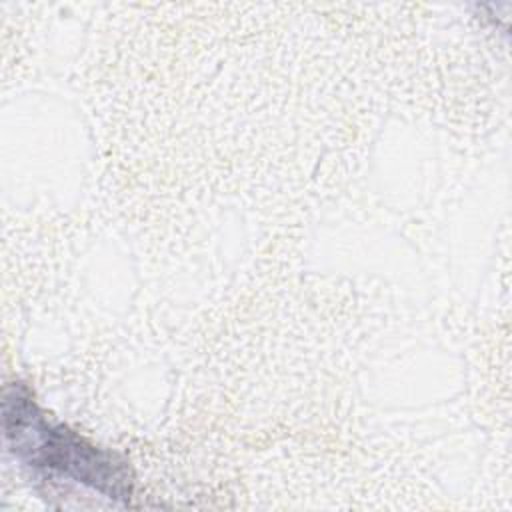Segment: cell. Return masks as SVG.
<instances>
[{
	"mask_svg": "<svg viewBox=\"0 0 512 512\" xmlns=\"http://www.w3.org/2000/svg\"><path fill=\"white\" fill-rule=\"evenodd\" d=\"M4 442L26 468L48 480L76 482L108 500H128L132 470L116 452L102 450L64 424H54L34 402L30 388L12 382L2 398Z\"/></svg>",
	"mask_w": 512,
	"mask_h": 512,
	"instance_id": "6da1fadb",
	"label": "cell"
}]
</instances>
